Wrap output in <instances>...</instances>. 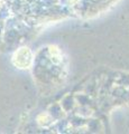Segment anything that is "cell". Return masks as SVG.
I'll list each match as a JSON object with an SVG mask.
<instances>
[{
  "label": "cell",
  "instance_id": "6da1fadb",
  "mask_svg": "<svg viewBox=\"0 0 129 134\" xmlns=\"http://www.w3.org/2000/svg\"><path fill=\"white\" fill-rule=\"evenodd\" d=\"M17 16L33 25L66 17H88L117 0H6Z\"/></svg>",
  "mask_w": 129,
  "mask_h": 134
}]
</instances>
